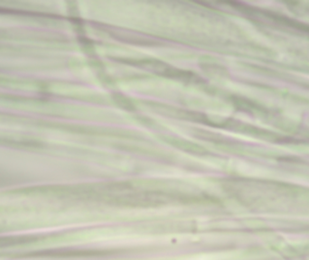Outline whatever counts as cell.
Instances as JSON below:
<instances>
[{"instance_id":"obj_1","label":"cell","mask_w":309,"mask_h":260,"mask_svg":"<svg viewBox=\"0 0 309 260\" xmlns=\"http://www.w3.org/2000/svg\"><path fill=\"white\" fill-rule=\"evenodd\" d=\"M163 140L168 143L169 145L178 147L180 149H183L185 151L192 152V153H197V154H205L206 150L204 147L198 146L197 144H194L193 142L190 141L183 140L173 136H165L163 137Z\"/></svg>"},{"instance_id":"obj_2","label":"cell","mask_w":309,"mask_h":260,"mask_svg":"<svg viewBox=\"0 0 309 260\" xmlns=\"http://www.w3.org/2000/svg\"><path fill=\"white\" fill-rule=\"evenodd\" d=\"M112 99L114 100L116 104L118 105L121 109L130 110V111H133L136 109V106L133 103V101L125 95L116 93L112 96Z\"/></svg>"}]
</instances>
